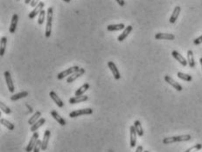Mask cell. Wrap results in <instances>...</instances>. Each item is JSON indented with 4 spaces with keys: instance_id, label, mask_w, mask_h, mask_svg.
<instances>
[{
    "instance_id": "cell-39",
    "label": "cell",
    "mask_w": 202,
    "mask_h": 152,
    "mask_svg": "<svg viewBox=\"0 0 202 152\" xmlns=\"http://www.w3.org/2000/svg\"><path fill=\"white\" fill-rule=\"evenodd\" d=\"M32 0H25V4L26 5H28V4H31Z\"/></svg>"
},
{
    "instance_id": "cell-3",
    "label": "cell",
    "mask_w": 202,
    "mask_h": 152,
    "mask_svg": "<svg viewBox=\"0 0 202 152\" xmlns=\"http://www.w3.org/2000/svg\"><path fill=\"white\" fill-rule=\"evenodd\" d=\"M80 69V68L78 66H74V67H71L68 69H66L65 71H62L61 73H58L57 75V78L58 80H62L64 79L66 76H69L71 74H73L74 73H75L76 71H78Z\"/></svg>"
},
{
    "instance_id": "cell-31",
    "label": "cell",
    "mask_w": 202,
    "mask_h": 152,
    "mask_svg": "<svg viewBox=\"0 0 202 152\" xmlns=\"http://www.w3.org/2000/svg\"><path fill=\"white\" fill-rule=\"evenodd\" d=\"M46 10H42L40 11V13L39 14V18H38V24L39 26L43 25V23L45 22V18H46Z\"/></svg>"
},
{
    "instance_id": "cell-36",
    "label": "cell",
    "mask_w": 202,
    "mask_h": 152,
    "mask_svg": "<svg viewBox=\"0 0 202 152\" xmlns=\"http://www.w3.org/2000/svg\"><path fill=\"white\" fill-rule=\"evenodd\" d=\"M39 0H32L31 6H32V7H36V6L39 5Z\"/></svg>"
},
{
    "instance_id": "cell-10",
    "label": "cell",
    "mask_w": 202,
    "mask_h": 152,
    "mask_svg": "<svg viewBox=\"0 0 202 152\" xmlns=\"http://www.w3.org/2000/svg\"><path fill=\"white\" fill-rule=\"evenodd\" d=\"M44 6H45V5H44V3L43 2H39V5L33 9V10L29 13V15H28V17L31 18V19H32V18H34L36 16L38 15V14H39L40 13V11L42 10H44L43 8H44Z\"/></svg>"
},
{
    "instance_id": "cell-32",
    "label": "cell",
    "mask_w": 202,
    "mask_h": 152,
    "mask_svg": "<svg viewBox=\"0 0 202 152\" xmlns=\"http://www.w3.org/2000/svg\"><path fill=\"white\" fill-rule=\"evenodd\" d=\"M0 108H1V110H2L4 113L7 114V115H9V114H11V109H10L8 106H6L5 103H3V102H0Z\"/></svg>"
},
{
    "instance_id": "cell-14",
    "label": "cell",
    "mask_w": 202,
    "mask_h": 152,
    "mask_svg": "<svg viewBox=\"0 0 202 152\" xmlns=\"http://www.w3.org/2000/svg\"><path fill=\"white\" fill-rule=\"evenodd\" d=\"M156 39H167V40H173L175 39V36L171 33H163L159 32L155 35Z\"/></svg>"
},
{
    "instance_id": "cell-41",
    "label": "cell",
    "mask_w": 202,
    "mask_h": 152,
    "mask_svg": "<svg viewBox=\"0 0 202 152\" xmlns=\"http://www.w3.org/2000/svg\"><path fill=\"white\" fill-rule=\"evenodd\" d=\"M63 1H65L66 3H69V2H70V1H71V0H63Z\"/></svg>"
},
{
    "instance_id": "cell-20",
    "label": "cell",
    "mask_w": 202,
    "mask_h": 152,
    "mask_svg": "<svg viewBox=\"0 0 202 152\" xmlns=\"http://www.w3.org/2000/svg\"><path fill=\"white\" fill-rule=\"evenodd\" d=\"M50 114H51V115L53 116V118L55 119V120L59 122V124L61 126H65L66 125V121L64 120L63 118L60 116V115H59L58 113L55 111V110H52L51 112H50Z\"/></svg>"
},
{
    "instance_id": "cell-29",
    "label": "cell",
    "mask_w": 202,
    "mask_h": 152,
    "mask_svg": "<svg viewBox=\"0 0 202 152\" xmlns=\"http://www.w3.org/2000/svg\"><path fill=\"white\" fill-rule=\"evenodd\" d=\"M177 76L179 79H181V80H186V81H191L192 80V77L191 75L186 74V73H181V72H178Z\"/></svg>"
},
{
    "instance_id": "cell-23",
    "label": "cell",
    "mask_w": 202,
    "mask_h": 152,
    "mask_svg": "<svg viewBox=\"0 0 202 152\" xmlns=\"http://www.w3.org/2000/svg\"><path fill=\"white\" fill-rule=\"evenodd\" d=\"M40 116H41V112L40 111H36L35 114L32 115V117L28 120V123L30 125H33L35 122H37L40 119Z\"/></svg>"
},
{
    "instance_id": "cell-34",
    "label": "cell",
    "mask_w": 202,
    "mask_h": 152,
    "mask_svg": "<svg viewBox=\"0 0 202 152\" xmlns=\"http://www.w3.org/2000/svg\"><path fill=\"white\" fill-rule=\"evenodd\" d=\"M41 148H42V141H40V140L39 139L37 142H36V144H35V146H34L33 152H39Z\"/></svg>"
},
{
    "instance_id": "cell-18",
    "label": "cell",
    "mask_w": 202,
    "mask_h": 152,
    "mask_svg": "<svg viewBox=\"0 0 202 152\" xmlns=\"http://www.w3.org/2000/svg\"><path fill=\"white\" fill-rule=\"evenodd\" d=\"M180 10H181L180 6H176L175 8H174V10H173V11H172V14H171L170 19H169L171 24H174V23H175L176 20H177L178 18H179V16Z\"/></svg>"
},
{
    "instance_id": "cell-19",
    "label": "cell",
    "mask_w": 202,
    "mask_h": 152,
    "mask_svg": "<svg viewBox=\"0 0 202 152\" xmlns=\"http://www.w3.org/2000/svg\"><path fill=\"white\" fill-rule=\"evenodd\" d=\"M49 95H50V97L52 98V100L55 102V104L57 105L59 108H62V107H63L64 106L63 101L59 98L58 95L56 94V93H55L54 91H51V92L49 93Z\"/></svg>"
},
{
    "instance_id": "cell-22",
    "label": "cell",
    "mask_w": 202,
    "mask_h": 152,
    "mask_svg": "<svg viewBox=\"0 0 202 152\" xmlns=\"http://www.w3.org/2000/svg\"><path fill=\"white\" fill-rule=\"evenodd\" d=\"M89 88V83H85L83 84L80 88L77 89L76 91H75V96H80V95H83V94L85 93L86 91L88 90V89Z\"/></svg>"
},
{
    "instance_id": "cell-27",
    "label": "cell",
    "mask_w": 202,
    "mask_h": 152,
    "mask_svg": "<svg viewBox=\"0 0 202 152\" xmlns=\"http://www.w3.org/2000/svg\"><path fill=\"white\" fill-rule=\"evenodd\" d=\"M27 96H28V92H27V91H22V92H20V93L13 94V95L11 97V100L14 101H17V100L25 98V97H27Z\"/></svg>"
},
{
    "instance_id": "cell-33",
    "label": "cell",
    "mask_w": 202,
    "mask_h": 152,
    "mask_svg": "<svg viewBox=\"0 0 202 152\" xmlns=\"http://www.w3.org/2000/svg\"><path fill=\"white\" fill-rule=\"evenodd\" d=\"M202 149V144H196V145H194V146H192L190 149H188V150H186L185 152H197L199 151L200 150H201Z\"/></svg>"
},
{
    "instance_id": "cell-43",
    "label": "cell",
    "mask_w": 202,
    "mask_h": 152,
    "mask_svg": "<svg viewBox=\"0 0 202 152\" xmlns=\"http://www.w3.org/2000/svg\"><path fill=\"white\" fill-rule=\"evenodd\" d=\"M17 1H19V0H17Z\"/></svg>"
},
{
    "instance_id": "cell-26",
    "label": "cell",
    "mask_w": 202,
    "mask_h": 152,
    "mask_svg": "<svg viewBox=\"0 0 202 152\" xmlns=\"http://www.w3.org/2000/svg\"><path fill=\"white\" fill-rule=\"evenodd\" d=\"M45 122H46V119H45V118H40L39 120L37 122H35L33 125H32V127H31V131H32V132H36V131L38 130V129L40 128Z\"/></svg>"
},
{
    "instance_id": "cell-38",
    "label": "cell",
    "mask_w": 202,
    "mask_h": 152,
    "mask_svg": "<svg viewBox=\"0 0 202 152\" xmlns=\"http://www.w3.org/2000/svg\"><path fill=\"white\" fill-rule=\"evenodd\" d=\"M136 152H144V149H143V146H138L137 150H136Z\"/></svg>"
},
{
    "instance_id": "cell-9",
    "label": "cell",
    "mask_w": 202,
    "mask_h": 152,
    "mask_svg": "<svg viewBox=\"0 0 202 152\" xmlns=\"http://www.w3.org/2000/svg\"><path fill=\"white\" fill-rule=\"evenodd\" d=\"M83 73H85V69L84 68H80L78 71H76L75 73L71 74L69 77L67 79V83H72L73 81H75L76 79L80 77Z\"/></svg>"
},
{
    "instance_id": "cell-13",
    "label": "cell",
    "mask_w": 202,
    "mask_h": 152,
    "mask_svg": "<svg viewBox=\"0 0 202 152\" xmlns=\"http://www.w3.org/2000/svg\"><path fill=\"white\" fill-rule=\"evenodd\" d=\"M133 27L131 26H128L127 27H125V29L123 30V31H122V33L118 36V38H117V40L119 42H122L126 38H127L128 36H129V34L131 32V31H132Z\"/></svg>"
},
{
    "instance_id": "cell-40",
    "label": "cell",
    "mask_w": 202,
    "mask_h": 152,
    "mask_svg": "<svg viewBox=\"0 0 202 152\" xmlns=\"http://www.w3.org/2000/svg\"><path fill=\"white\" fill-rule=\"evenodd\" d=\"M200 66H201V68H202V58L200 59Z\"/></svg>"
},
{
    "instance_id": "cell-17",
    "label": "cell",
    "mask_w": 202,
    "mask_h": 152,
    "mask_svg": "<svg viewBox=\"0 0 202 152\" xmlns=\"http://www.w3.org/2000/svg\"><path fill=\"white\" fill-rule=\"evenodd\" d=\"M89 97L87 95H80V96H75V97H72L69 99V103L70 104H76V103H79V102H83L88 101Z\"/></svg>"
},
{
    "instance_id": "cell-30",
    "label": "cell",
    "mask_w": 202,
    "mask_h": 152,
    "mask_svg": "<svg viewBox=\"0 0 202 152\" xmlns=\"http://www.w3.org/2000/svg\"><path fill=\"white\" fill-rule=\"evenodd\" d=\"M0 122H1V124H2V125H4L5 127H6V128H7V129H9L10 130H13V129H14V125L11 123V121L6 120V119H1Z\"/></svg>"
},
{
    "instance_id": "cell-28",
    "label": "cell",
    "mask_w": 202,
    "mask_h": 152,
    "mask_svg": "<svg viewBox=\"0 0 202 152\" xmlns=\"http://www.w3.org/2000/svg\"><path fill=\"white\" fill-rule=\"evenodd\" d=\"M6 42H7V38L6 37H2L1 38V44H0V55L3 57L5 52H6Z\"/></svg>"
},
{
    "instance_id": "cell-16",
    "label": "cell",
    "mask_w": 202,
    "mask_h": 152,
    "mask_svg": "<svg viewBox=\"0 0 202 152\" xmlns=\"http://www.w3.org/2000/svg\"><path fill=\"white\" fill-rule=\"evenodd\" d=\"M18 21H19V16L18 14H13L12 18H11V25H10V28H9V31L11 33H14L16 31L17 26H18Z\"/></svg>"
},
{
    "instance_id": "cell-15",
    "label": "cell",
    "mask_w": 202,
    "mask_h": 152,
    "mask_svg": "<svg viewBox=\"0 0 202 152\" xmlns=\"http://www.w3.org/2000/svg\"><path fill=\"white\" fill-rule=\"evenodd\" d=\"M50 136H51V132H50L49 129H47V130L45 131L44 136H43L42 148H41L42 150H46L47 149L48 142H49V139H50Z\"/></svg>"
},
{
    "instance_id": "cell-1",
    "label": "cell",
    "mask_w": 202,
    "mask_h": 152,
    "mask_svg": "<svg viewBox=\"0 0 202 152\" xmlns=\"http://www.w3.org/2000/svg\"><path fill=\"white\" fill-rule=\"evenodd\" d=\"M53 7H49L47 11V25H46V31L45 36L49 38L52 34V21H53Z\"/></svg>"
},
{
    "instance_id": "cell-12",
    "label": "cell",
    "mask_w": 202,
    "mask_h": 152,
    "mask_svg": "<svg viewBox=\"0 0 202 152\" xmlns=\"http://www.w3.org/2000/svg\"><path fill=\"white\" fill-rule=\"evenodd\" d=\"M171 55H172V57L175 59L176 60H178L179 62L180 63L182 66H184V67H186V65H187V61H186V60L185 58L183 57L182 55H181L180 53L179 52H177V51H172L171 52Z\"/></svg>"
},
{
    "instance_id": "cell-35",
    "label": "cell",
    "mask_w": 202,
    "mask_h": 152,
    "mask_svg": "<svg viewBox=\"0 0 202 152\" xmlns=\"http://www.w3.org/2000/svg\"><path fill=\"white\" fill-rule=\"evenodd\" d=\"M201 43H202V35L201 36L199 37V38L195 39L193 40V44H194V45H196V46L200 45V44H201Z\"/></svg>"
},
{
    "instance_id": "cell-6",
    "label": "cell",
    "mask_w": 202,
    "mask_h": 152,
    "mask_svg": "<svg viewBox=\"0 0 202 152\" xmlns=\"http://www.w3.org/2000/svg\"><path fill=\"white\" fill-rule=\"evenodd\" d=\"M4 76H5V79H6V84H7V87H8V89L11 93H13L14 90H15V88H14V85H13V82H12V80H11V73L9 71H6L5 73H4Z\"/></svg>"
},
{
    "instance_id": "cell-4",
    "label": "cell",
    "mask_w": 202,
    "mask_h": 152,
    "mask_svg": "<svg viewBox=\"0 0 202 152\" xmlns=\"http://www.w3.org/2000/svg\"><path fill=\"white\" fill-rule=\"evenodd\" d=\"M93 109H79L75 110V111H72L69 114V116L71 118H75L78 117L80 115H92L93 114Z\"/></svg>"
},
{
    "instance_id": "cell-25",
    "label": "cell",
    "mask_w": 202,
    "mask_h": 152,
    "mask_svg": "<svg viewBox=\"0 0 202 152\" xmlns=\"http://www.w3.org/2000/svg\"><path fill=\"white\" fill-rule=\"evenodd\" d=\"M134 127L136 129V131L138 133V136H144V129H143V127L141 125V122L139 121H135L134 122Z\"/></svg>"
},
{
    "instance_id": "cell-2",
    "label": "cell",
    "mask_w": 202,
    "mask_h": 152,
    "mask_svg": "<svg viewBox=\"0 0 202 152\" xmlns=\"http://www.w3.org/2000/svg\"><path fill=\"white\" fill-rule=\"evenodd\" d=\"M192 136L190 135H182V136H171V137H166L163 140L164 144H171L174 142H186L191 140Z\"/></svg>"
},
{
    "instance_id": "cell-11",
    "label": "cell",
    "mask_w": 202,
    "mask_h": 152,
    "mask_svg": "<svg viewBox=\"0 0 202 152\" xmlns=\"http://www.w3.org/2000/svg\"><path fill=\"white\" fill-rule=\"evenodd\" d=\"M165 80L167 82L168 84H170L171 86H172L174 88L176 89V90H178V91H182L183 90V88L181 87L179 84L178 83V82H176L175 80H173L172 78H171L169 75H165Z\"/></svg>"
},
{
    "instance_id": "cell-8",
    "label": "cell",
    "mask_w": 202,
    "mask_h": 152,
    "mask_svg": "<svg viewBox=\"0 0 202 152\" xmlns=\"http://www.w3.org/2000/svg\"><path fill=\"white\" fill-rule=\"evenodd\" d=\"M108 67H109V68L110 69V71L113 73L114 78L116 79V80H120L121 79V73L118 71V69H117V66L115 65V63L113 62V61H109L108 62Z\"/></svg>"
},
{
    "instance_id": "cell-5",
    "label": "cell",
    "mask_w": 202,
    "mask_h": 152,
    "mask_svg": "<svg viewBox=\"0 0 202 152\" xmlns=\"http://www.w3.org/2000/svg\"><path fill=\"white\" fill-rule=\"evenodd\" d=\"M39 140V133L38 132H33V135L31 137V140L29 142V143L27 144L26 148V151L27 152H32L34 149V146L36 144V142Z\"/></svg>"
},
{
    "instance_id": "cell-42",
    "label": "cell",
    "mask_w": 202,
    "mask_h": 152,
    "mask_svg": "<svg viewBox=\"0 0 202 152\" xmlns=\"http://www.w3.org/2000/svg\"><path fill=\"white\" fill-rule=\"evenodd\" d=\"M144 152H149V151H147V150H144Z\"/></svg>"
},
{
    "instance_id": "cell-37",
    "label": "cell",
    "mask_w": 202,
    "mask_h": 152,
    "mask_svg": "<svg viewBox=\"0 0 202 152\" xmlns=\"http://www.w3.org/2000/svg\"><path fill=\"white\" fill-rule=\"evenodd\" d=\"M117 2V4L120 5V6H124L125 5V2L124 0H116Z\"/></svg>"
},
{
    "instance_id": "cell-24",
    "label": "cell",
    "mask_w": 202,
    "mask_h": 152,
    "mask_svg": "<svg viewBox=\"0 0 202 152\" xmlns=\"http://www.w3.org/2000/svg\"><path fill=\"white\" fill-rule=\"evenodd\" d=\"M187 62L189 64L190 68H193L195 67V61H194V58H193V52L192 50H188L187 52Z\"/></svg>"
},
{
    "instance_id": "cell-7",
    "label": "cell",
    "mask_w": 202,
    "mask_h": 152,
    "mask_svg": "<svg viewBox=\"0 0 202 152\" xmlns=\"http://www.w3.org/2000/svg\"><path fill=\"white\" fill-rule=\"evenodd\" d=\"M137 131L134 125L130 126V144L131 148H134L136 146V143H137Z\"/></svg>"
},
{
    "instance_id": "cell-21",
    "label": "cell",
    "mask_w": 202,
    "mask_h": 152,
    "mask_svg": "<svg viewBox=\"0 0 202 152\" xmlns=\"http://www.w3.org/2000/svg\"><path fill=\"white\" fill-rule=\"evenodd\" d=\"M125 26L124 24H117V25H109L107 26V30L109 31H121L124 30Z\"/></svg>"
}]
</instances>
